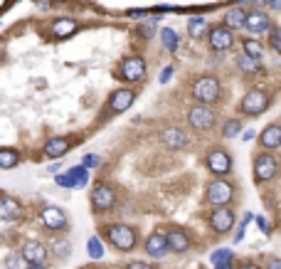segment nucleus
Here are the masks:
<instances>
[{
	"label": "nucleus",
	"mask_w": 281,
	"mask_h": 269,
	"mask_svg": "<svg viewBox=\"0 0 281 269\" xmlns=\"http://www.w3.org/2000/svg\"><path fill=\"white\" fill-rule=\"evenodd\" d=\"M104 237L113 250L118 252H131L138 242V232L133 230L131 225H124V222H113L109 227H104Z\"/></svg>",
	"instance_id": "f257e3e1"
},
{
	"label": "nucleus",
	"mask_w": 281,
	"mask_h": 269,
	"mask_svg": "<svg viewBox=\"0 0 281 269\" xmlns=\"http://www.w3.org/2000/svg\"><path fill=\"white\" fill-rule=\"evenodd\" d=\"M234 200V185L227 178H215L205 188V203L212 208H225Z\"/></svg>",
	"instance_id": "f03ea898"
},
{
	"label": "nucleus",
	"mask_w": 281,
	"mask_h": 269,
	"mask_svg": "<svg viewBox=\"0 0 281 269\" xmlns=\"http://www.w3.org/2000/svg\"><path fill=\"white\" fill-rule=\"evenodd\" d=\"M220 96H222V84H220L217 77L205 74V77H200L195 84H192V99H195L197 104L212 106V104L220 101Z\"/></svg>",
	"instance_id": "7ed1b4c3"
},
{
	"label": "nucleus",
	"mask_w": 281,
	"mask_h": 269,
	"mask_svg": "<svg viewBox=\"0 0 281 269\" xmlns=\"http://www.w3.org/2000/svg\"><path fill=\"white\" fill-rule=\"evenodd\" d=\"M215 121H217V114H215V109L207 106V104H195V106L187 111V126H190L192 131H197V134L210 131V129L215 126Z\"/></svg>",
	"instance_id": "20e7f679"
},
{
	"label": "nucleus",
	"mask_w": 281,
	"mask_h": 269,
	"mask_svg": "<svg viewBox=\"0 0 281 269\" xmlns=\"http://www.w3.org/2000/svg\"><path fill=\"white\" fill-rule=\"evenodd\" d=\"M276 175H279V161H276V156H271L269 151L257 153V158H254V180L257 183H269Z\"/></svg>",
	"instance_id": "39448f33"
},
{
	"label": "nucleus",
	"mask_w": 281,
	"mask_h": 269,
	"mask_svg": "<svg viewBox=\"0 0 281 269\" xmlns=\"http://www.w3.org/2000/svg\"><path fill=\"white\" fill-rule=\"evenodd\" d=\"M269 104H271V99H269L266 92H262V89H249V92L242 96L239 111L247 116H259L269 109Z\"/></svg>",
	"instance_id": "423d86ee"
},
{
	"label": "nucleus",
	"mask_w": 281,
	"mask_h": 269,
	"mask_svg": "<svg viewBox=\"0 0 281 269\" xmlns=\"http://www.w3.org/2000/svg\"><path fill=\"white\" fill-rule=\"evenodd\" d=\"M205 166L212 175L222 178V175H227L232 171V156L227 153L225 148H210L205 156Z\"/></svg>",
	"instance_id": "0eeeda50"
},
{
	"label": "nucleus",
	"mask_w": 281,
	"mask_h": 269,
	"mask_svg": "<svg viewBox=\"0 0 281 269\" xmlns=\"http://www.w3.org/2000/svg\"><path fill=\"white\" fill-rule=\"evenodd\" d=\"M89 198H92V208L96 212H109L116 205V190L109 183H96Z\"/></svg>",
	"instance_id": "6e6552de"
},
{
	"label": "nucleus",
	"mask_w": 281,
	"mask_h": 269,
	"mask_svg": "<svg viewBox=\"0 0 281 269\" xmlns=\"http://www.w3.org/2000/svg\"><path fill=\"white\" fill-rule=\"evenodd\" d=\"M207 222H210L212 232L227 235V232L234 227V210H232L229 205H225V208H212V212L207 215Z\"/></svg>",
	"instance_id": "1a4fd4ad"
},
{
	"label": "nucleus",
	"mask_w": 281,
	"mask_h": 269,
	"mask_svg": "<svg viewBox=\"0 0 281 269\" xmlns=\"http://www.w3.org/2000/svg\"><path fill=\"white\" fill-rule=\"evenodd\" d=\"M118 77L124 79V82H129V84L141 82V79L146 77V62H143V57H136V55L124 57L121 67H118Z\"/></svg>",
	"instance_id": "9d476101"
},
{
	"label": "nucleus",
	"mask_w": 281,
	"mask_h": 269,
	"mask_svg": "<svg viewBox=\"0 0 281 269\" xmlns=\"http://www.w3.org/2000/svg\"><path fill=\"white\" fill-rule=\"evenodd\" d=\"M146 254H148L150 259H163V257H168L170 252V245H168V232L163 230H153L146 237Z\"/></svg>",
	"instance_id": "9b49d317"
},
{
	"label": "nucleus",
	"mask_w": 281,
	"mask_h": 269,
	"mask_svg": "<svg viewBox=\"0 0 281 269\" xmlns=\"http://www.w3.org/2000/svg\"><path fill=\"white\" fill-rule=\"evenodd\" d=\"M207 45H210L212 52H225V50H229L234 45V30H229L227 25L212 27L210 35H207Z\"/></svg>",
	"instance_id": "f8f14e48"
},
{
	"label": "nucleus",
	"mask_w": 281,
	"mask_h": 269,
	"mask_svg": "<svg viewBox=\"0 0 281 269\" xmlns=\"http://www.w3.org/2000/svg\"><path fill=\"white\" fill-rule=\"evenodd\" d=\"M20 254L30 262V264H45L47 257H50V247L39 240H25L22 247H20Z\"/></svg>",
	"instance_id": "ddd939ff"
},
{
	"label": "nucleus",
	"mask_w": 281,
	"mask_h": 269,
	"mask_svg": "<svg viewBox=\"0 0 281 269\" xmlns=\"http://www.w3.org/2000/svg\"><path fill=\"white\" fill-rule=\"evenodd\" d=\"M39 220H42V225L47 230L59 232L67 227V212L62 210V208H57V205H45L42 212H39Z\"/></svg>",
	"instance_id": "4468645a"
},
{
	"label": "nucleus",
	"mask_w": 281,
	"mask_h": 269,
	"mask_svg": "<svg viewBox=\"0 0 281 269\" xmlns=\"http://www.w3.org/2000/svg\"><path fill=\"white\" fill-rule=\"evenodd\" d=\"M133 101H136V92L124 87V89H116L111 96H109V111L113 114H124L126 109H131Z\"/></svg>",
	"instance_id": "2eb2a0df"
},
{
	"label": "nucleus",
	"mask_w": 281,
	"mask_h": 269,
	"mask_svg": "<svg viewBox=\"0 0 281 269\" xmlns=\"http://www.w3.org/2000/svg\"><path fill=\"white\" fill-rule=\"evenodd\" d=\"M158 136H160V143H163L166 148H170V151H180V148L187 146V134L180 126H168V129H163Z\"/></svg>",
	"instance_id": "dca6fc26"
},
{
	"label": "nucleus",
	"mask_w": 281,
	"mask_h": 269,
	"mask_svg": "<svg viewBox=\"0 0 281 269\" xmlns=\"http://www.w3.org/2000/svg\"><path fill=\"white\" fill-rule=\"evenodd\" d=\"M69 148H72V138H67V136H52V138L45 143L42 156H45V158H52V161H57V158H62V156L67 153Z\"/></svg>",
	"instance_id": "f3484780"
},
{
	"label": "nucleus",
	"mask_w": 281,
	"mask_h": 269,
	"mask_svg": "<svg viewBox=\"0 0 281 269\" xmlns=\"http://www.w3.org/2000/svg\"><path fill=\"white\" fill-rule=\"evenodd\" d=\"M259 146L264 151H276L281 148V124H269L259 134Z\"/></svg>",
	"instance_id": "a211bd4d"
},
{
	"label": "nucleus",
	"mask_w": 281,
	"mask_h": 269,
	"mask_svg": "<svg viewBox=\"0 0 281 269\" xmlns=\"http://www.w3.org/2000/svg\"><path fill=\"white\" fill-rule=\"evenodd\" d=\"M168 245H170V252H175V254H183L192 247V240H190V235H187L183 227H170L168 230Z\"/></svg>",
	"instance_id": "6ab92c4d"
},
{
	"label": "nucleus",
	"mask_w": 281,
	"mask_h": 269,
	"mask_svg": "<svg viewBox=\"0 0 281 269\" xmlns=\"http://www.w3.org/2000/svg\"><path fill=\"white\" fill-rule=\"evenodd\" d=\"M0 217H3V220H20V217H22V205H20L15 198L3 195V198H0Z\"/></svg>",
	"instance_id": "aec40b11"
},
{
	"label": "nucleus",
	"mask_w": 281,
	"mask_h": 269,
	"mask_svg": "<svg viewBox=\"0 0 281 269\" xmlns=\"http://www.w3.org/2000/svg\"><path fill=\"white\" fill-rule=\"evenodd\" d=\"M269 25H271V20H269V15H266L264 10H252V13H249V18H247V30H249V32H254V35L266 32V30H269Z\"/></svg>",
	"instance_id": "412c9836"
},
{
	"label": "nucleus",
	"mask_w": 281,
	"mask_h": 269,
	"mask_svg": "<svg viewBox=\"0 0 281 269\" xmlns=\"http://www.w3.org/2000/svg\"><path fill=\"white\" fill-rule=\"evenodd\" d=\"M76 30H79V22H76L74 18H59L52 22V35L59 40H64V37H72Z\"/></svg>",
	"instance_id": "4be33fe9"
},
{
	"label": "nucleus",
	"mask_w": 281,
	"mask_h": 269,
	"mask_svg": "<svg viewBox=\"0 0 281 269\" xmlns=\"http://www.w3.org/2000/svg\"><path fill=\"white\" fill-rule=\"evenodd\" d=\"M247 18H249V13L239 5H234L225 13V25L229 30H239V27H247Z\"/></svg>",
	"instance_id": "5701e85b"
},
{
	"label": "nucleus",
	"mask_w": 281,
	"mask_h": 269,
	"mask_svg": "<svg viewBox=\"0 0 281 269\" xmlns=\"http://www.w3.org/2000/svg\"><path fill=\"white\" fill-rule=\"evenodd\" d=\"M237 69L242 72V74H257L259 69H262V59H254V57H249V55H239L237 57Z\"/></svg>",
	"instance_id": "b1692460"
},
{
	"label": "nucleus",
	"mask_w": 281,
	"mask_h": 269,
	"mask_svg": "<svg viewBox=\"0 0 281 269\" xmlns=\"http://www.w3.org/2000/svg\"><path fill=\"white\" fill-rule=\"evenodd\" d=\"M210 30H212V27H207L205 18H190V22H187V32H190V37H207Z\"/></svg>",
	"instance_id": "393cba45"
},
{
	"label": "nucleus",
	"mask_w": 281,
	"mask_h": 269,
	"mask_svg": "<svg viewBox=\"0 0 281 269\" xmlns=\"http://www.w3.org/2000/svg\"><path fill=\"white\" fill-rule=\"evenodd\" d=\"M20 163V151L15 148H0V168L3 171H10Z\"/></svg>",
	"instance_id": "a878e982"
},
{
	"label": "nucleus",
	"mask_w": 281,
	"mask_h": 269,
	"mask_svg": "<svg viewBox=\"0 0 281 269\" xmlns=\"http://www.w3.org/2000/svg\"><path fill=\"white\" fill-rule=\"evenodd\" d=\"M160 42H163V47L168 50V52H178V47H180V35L175 32V30H160Z\"/></svg>",
	"instance_id": "bb28decb"
},
{
	"label": "nucleus",
	"mask_w": 281,
	"mask_h": 269,
	"mask_svg": "<svg viewBox=\"0 0 281 269\" xmlns=\"http://www.w3.org/2000/svg\"><path fill=\"white\" fill-rule=\"evenodd\" d=\"M52 252H55V257H59V259H67V257L72 254V242H69L67 237H55V240H52Z\"/></svg>",
	"instance_id": "cd10ccee"
},
{
	"label": "nucleus",
	"mask_w": 281,
	"mask_h": 269,
	"mask_svg": "<svg viewBox=\"0 0 281 269\" xmlns=\"http://www.w3.org/2000/svg\"><path fill=\"white\" fill-rule=\"evenodd\" d=\"M69 175H72V180H74V188H84V185L89 183V168H87V166L69 168Z\"/></svg>",
	"instance_id": "c85d7f7f"
},
{
	"label": "nucleus",
	"mask_w": 281,
	"mask_h": 269,
	"mask_svg": "<svg viewBox=\"0 0 281 269\" xmlns=\"http://www.w3.org/2000/svg\"><path fill=\"white\" fill-rule=\"evenodd\" d=\"M242 50H244V55H249V57H254V59H262L264 57L262 45H259L257 40H252V37L242 40Z\"/></svg>",
	"instance_id": "c756f323"
},
{
	"label": "nucleus",
	"mask_w": 281,
	"mask_h": 269,
	"mask_svg": "<svg viewBox=\"0 0 281 269\" xmlns=\"http://www.w3.org/2000/svg\"><path fill=\"white\" fill-rule=\"evenodd\" d=\"M5 269H30V262L20 252H13L5 257Z\"/></svg>",
	"instance_id": "7c9ffc66"
},
{
	"label": "nucleus",
	"mask_w": 281,
	"mask_h": 269,
	"mask_svg": "<svg viewBox=\"0 0 281 269\" xmlns=\"http://www.w3.org/2000/svg\"><path fill=\"white\" fill-rule=\"evenodd\" d=\"M242 134V121L234 116V119H227L225 121V126H222V136L225 138H234V136H239Z\"/></svg>",
	"instance_id": "2f4dec72"
},
{
	"label": "nucleus",
	"mask_w": 281,
	"mask_h": 269,
	"mask_svg": "<svg viewBox=\"0 0 281 269\" xmlns=\"http://www.w3.org/2000/svg\"><path fill=\"white\" fill-rule=\"evenodd\" d=\"M87 250H89V257H92V259H101V257H104V245H101L99 237H92V240H89Z\"/></svg>",
	"instance_id": "473e14b6"
},
{
	"label": "nucleus",
	"mask_w": 281,
	"mask_h": 269,
	"mask_svg": "<svg viewBox=\"0 0 281 269\" xmlns=\"http://www.w3.org/2000/svg\"><path fill=\"white\" fill-rule=\"evenodd\" d=\"M234 254H232V250H227V247H222V250H215L212 252V264H217V262H225V259H232Z\"/></svg>",
	"instance_id": "72a5a7b5"
},
{
	"label": "nucleus",
	"mask_w": 281,
	"mask_h": 269,
	"mask_svg": "<svg viewBox=\"0 0 281 269\" xmlns=\"http://www.w3.org/2000/svg\"><path fill=\"white\" fill-rule=\"evenodd\" d=\"M55 183L59 185V188H74V180H72L69 171H67V173H62V175H57V178H55Z\"/></svg>",
	"instance_id": "f704fd0d"
},
{
	"label": "nucleus",
	"mask_w": 281,
	"mask_h": 269,
	"mask_svg": "<svg viewBox=\"0 0 281 269\" xmlns=\"http://www.w3.org/2000/svg\"><path fill=\"white\" fill-rule=\"evenodd\" d=\"M269 45H271V50H276V55H281V30H271Z\"/></svg>",
	"instance_id": "c9c22d12"
},
{
	"label": "nucleus",
	"mask_w": 281,
	"mask_h": 269,
	"mask_svg": "<svg viewBox=\"0 0 281 269\" xmlns=\"http://www.w3.org/2000/svg\"><path fill=\"white\" fill-rule=\"evenodd\" d=\"M84 166H87V168H96V166H99V156L89 153L87 158H84Z\"/></svg>",
	"instance_id": "e433bc0d"
},
{
	"label": "nucleus",
	"mask_w": 281,
	"mask_h": 269,
	"mask_svg": "<svg viewBox=\"0 0 281 269\" xmlns=\"http://www.w3.org/2000/svg\"><path fill=\"white\" fill-rule=\"evenodd\" d=\"M126 269H155L153 264H148V262H131Z\"/></svg>",
	"instance_id": "4c0bfd02"
},
{
	"label": "nucleus",
	"mask_w": 281,
	"mask_h": 269,
	"mask_svg": "<svg viewBox=\"0 0 281 269\" xmlns=\"http://www.w3.org/2000/svg\"><path fill=\"white\" fill-rule=\"evenodd\" d=\"M215 269H234V257H232V259H225V262H217Z\"/></svg>",
	"instance_id": "58836bf2"
},
{
	"label": "nucleus",
	"mask_w": 281,
	"mask_h": 269,
	"mask_svg": "<svg viewBox=\"0 0 281 269\" xmlns=\"http://www.w3.org/2000/svg\"><path fill=\"white\" fill-rule=\"evenodd\" d=\"M170 77H173V67H166V69H163V74H160V82H163V84H168Z\"/></svg>",
	"instance_id": "ea45409f"
},
{
	"label": "nucleus",
	"mask_w": 281,
	"mask_h": 269,
	"mask_svg": "<svg viewBox=\"0 0 281 269\" xmlns=\"http://www.w3.org/2000/svg\"><path fill=\"white\" fill-rule=\"evenodd\" d=\"M271 10H276V13H281V0H264Z\"/></svg>",
	"instance_id": "a19ab883"
},
{
	"label": "nucleus",
	"mask_w": 281,
	"mask_h": 269,
	"mask_svg": "<svg viewBox=\"0 0 281 269\" xmlns=\"http://www.w3.org/2000/svg\"><path fill=\"white\" fill-rule=\"evenodd\" d=\"M264 269H281V259H279V257H276V259H269Z\"/></svg>",
	"instance_id": "79ce46f5"
},
{
	"label": "nucleus",
	"mask_w": 281,
	"mask_h": 269,
	"mask_svg": "<svg viewBox=\"0 0 281 269\" xmlns=\"http://www.w3.org/2000/svg\"><path fill=\"white\" fill-rule=\"evenodd\" d=\"M237 269H262V267H259L257 262H242V264H239Z\"/></svg>",
	"instance_id": "37998d69"
},
{
	"label": "nucleus",
	"mask_w": 281,
	"mask_h": 269,
	"mask_svg": "<svg viewBox=\"0 0 281 269\" xmlns=\"http://www.w3.org/2000/svg\"><path fill=\"white\" fill-rule=\"evenodd\" d=\"M146 10H129V18H143Z\"/></svg>",
	"instance_id": "c03bdc74"
},
{
	"label": "nucleus",
	"mask_w": 281,
	"mask_h": 269,
	"mask_svg": "<svg viewBox=\"0 0 281 269\" xmlns=\"http://www.w3.org/2000/svg\"><path fill=\"white\" fill-rule=\"evenodd\" d=\"M30 269H47V264H30Z\"/></svg>",
	"instance_id": "a18cd8bd"
},
{
	"label": "nucleus",
	"mask_w": 281,
	"mask_h": 269,
	"mask_svg": "<svg viewBox=\"0 0 281 269\" xmlns=\"http://www.w3.org/2000/svg\"><path fill=\"white\" fill-rule=\"evenodd\" d=\"M55 3H67V0H55Z\"/></svg>",
	"instance_id": "49530a36"
},
{
	"label": "nucleus",
	"mask_w": 281,
	"mask_h": 269,
	"mask_svg": "<svg viewBox=\"0 0 281 269\" xmlns=\"http://www.w3.org/2000/svg\"><path fill=\"white\" fill-rule=\"evenodd\" d=\"M84 269H92V267H84Z\"/></svg>",
	"instance_id": "de8ad7c7"
}]
</instances>
